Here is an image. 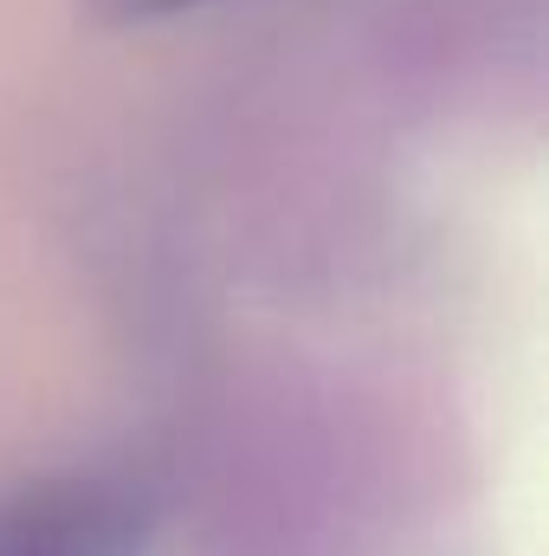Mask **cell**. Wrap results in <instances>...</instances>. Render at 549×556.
<instances>
[{"label":"cell","mask_w":549,"mask_h":556,"mask_svg":"<svg viewBox=\"0 0 549 556\" xmlns=\"http://www.w3.org/2000/svg\"><path fill=\"white\" fill-rule=\"evenodd\" d=\"M137 505L104 479H46L0 505V556H130Z\"/></svg>","instance_id":"6da1fadb"},{"label":"cell","mask_w":549,"mask_h":556,"mask_svg":"<svg viewBox=\"0 0 549 556\" xmlns=\"http://www.w3.org/2000/svg\"><path fill=\"white\" fill-rule=\"evenodd\" d=\"M104 20H117V26H142V20H168V13H188V7H201V0H91Z\"/></svg>","instance_id":"7a4b0ae2"}]
</instances>
